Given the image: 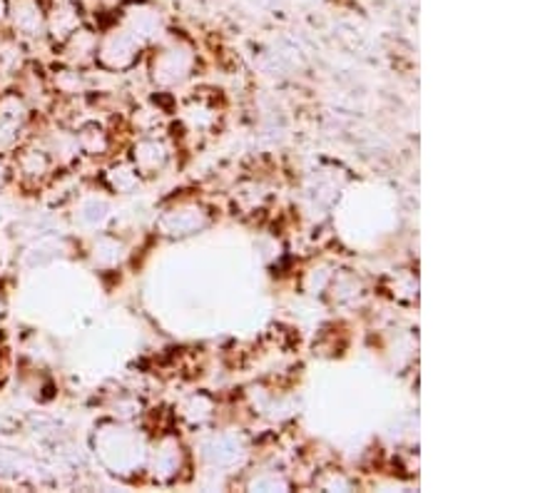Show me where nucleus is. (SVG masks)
I'll list each match as a JSON object with an SVG mask.
<instances>
[{
  "mask_svg": "<svg viewBox=\"0 0 560 493\" xmlns=\"http://www.w3.org/2000/svg\"><path fill=\"white\" fill-rule=\"evenodd\" d=\"M13 177L28 190H40L50 183L56 175V160L43 145H23L15 148V155L11 157Z\"/></svg>",
  "mask_w": 560,
  "mask_h": 493,
  "instance_id": "1",
  "label": "nucleus"
},
{
  "mask_svg": "<svg viewBox=\"0 0 560 493\" xmlns=\"http://www.w3.org/2000/svg\"><path fill=\"white\" fill-rule=\"evenodd\" d=\"M138 33H132L125 23H117L101 35V43H97V62L107 70H125L138 60Z\"/></svg>",
  "mask_w": 560,
  "mask_h": 493,
  "instance_id": "2",
  "label": "nucleus"
},
{
  "mask_svg": "<svg viewBox=\"0 0 560 493\" xmlns=\"http://www.w3.org/2000/svg\"><path fill=\"white\" fill-rule=\"evenodd\" d=\"M45 21H48V0H11L8 11V31L21 43L45 38Z\"/></svg>",
  "mask_w": 560,
  "mask_h": 493,
  "instance_id": "3",
  "label": "nucleus"
},
{
  "mask_svg": "<svg viewBox=\"0 0 560 493\" xmlns=\"http://www.w3.org/2000/svg\"><path fill=\"white\" fill-rule=\"evenodd\" d=\"M85 25L83 5L78 0H48V21H45V38L52 45L66 43L72 33Z\"/></svg>",
  "mask_w": 560,
  "mask_h": 493,
  "instance_id": "4",
  "label": "nucleus"
},
{
  "mask_svg": "<svg viewBox=\"0 0 560 493\" xmlns=\"http://www.w3.org/2000/svg\"><path fill=\"white\" fill-rule=\"evenodd\" d=\"M97 43H101V33H95L93 28L83 25V28L72 33L66 43L58 45L60 60L78 70L93 66V62H97Z\"/></svg>",
  "mask_w": 560,
  "mask_h": 493,
  "instance_id": "5",
  "label": "nucleus"
},
{
  "mask_svg": "<svg viewBox=\"0 0 560 493\" xmlns=\"http://www.w3.org/2000/svg\"><path fill=\"white\" fill-rule=\"evenodd\" d=\"M28 120V103L21 93H0V145L13 148Z\"/></svg>",
  "mask_w": 560,
  "mask_h": 493,
  "instance_id": "6",
  "label": "nucleus"
},
{
  "mask_svg": "<svg viewBox=\"0 0 560 493\" xmlns=\"http://www.w3.org/2000/svg\"><path fill=\"white\" fill-rule=\"evenodd\" d=\"M75 145L88 157H103V155H107V152H110L113 138H110V132L101 128L97 122H88L78 130Z\"/></svg>",
  "mask_w": 560,
  "mask_h": 493,
  "instance_id": "7",
  "label": "nucleus"
},
{
  "mask_svg": "<svg viewBox=\"0 0 560 493\" xmlns=\"http://www.w3.org/2000/svg\"><path fill=\"white\" fill-rule=\"evenodd\" d=\"M107 183H110L115 192L128 190V185L135 183V167H130V165L110 167V169H107Z\"/></svg>",
  "mask_w": 560,
  "mask_h": 493,
  "instance_id": "8",
  "label": "nucleus"
},
{
  "mask_svg": "<svg viewBox=\"0 0 560 493\" xmlns=\"http://www.w3.org/2000/svg\"><path fill=\"white\" fill-rule=\"evenodd\" d=\"M13 179V167H11V157L0 155V192L5 190L8 185H11Z\"/></svg>",
  "mask_w": 560,
  "mask_h": 493,
  "instance_id": "9",
  "label": "nucleus"
},
{
  "mask_svg": "<svg viewBox=\"0 0 560 493\" xmlns=\"http://www.w3.org/2000/svg\"><path fill=\"white\" fill-rule=\"evenodd\" d=\"M8 11H11V0H0V33L8 28Z\"/></svg>",
  "mask_w": 560,
  "mask_h": 493,
  "instance_id": "10",
  "label": "nucleus"
},
{
  "mask_svg": "<svg viewBox=\"0 0 560 493\" xmlns=\"http://www.w3.org/2000/svg\"><path fill=\"white\" fill-rule=\"evenodd\" d=\"M5 314H8V294L3 290V284H0V321L5 319Z\"/></svg>",
  "mask_w": 560,
  "mask_h": 493,
  "instance_id": "11",
  "label": "nucleus"
},
{
  "mask_svg": "<svg viewBox=\"0 0 560 493\" xmlns=\"http://www.w3.org/2000/svg\"><path fill=\"white\" fill-rule=\"evenodd\" d=\"M5 376H8V359L3 354V349H0V387H3Z\"/></svg>",
  "mask_w": 560,
  "mask_h": 493,
  "instance_id": "12",
  "label": "nucleus"
}]
</instances>
